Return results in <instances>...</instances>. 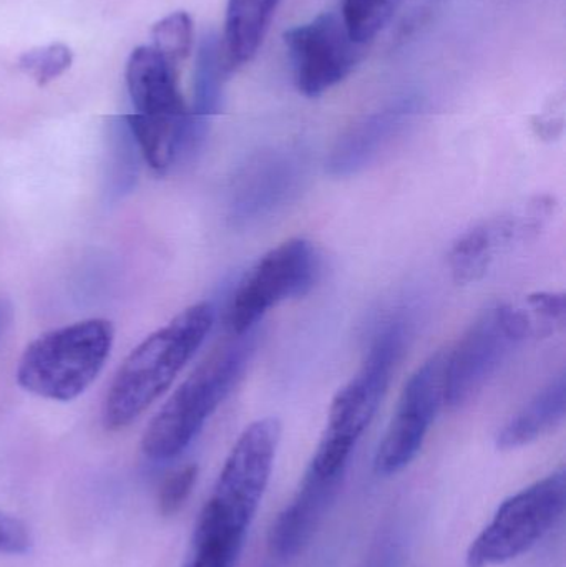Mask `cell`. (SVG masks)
<instances>
[{"label": "cell", "instance_id": "1", "mask_svg": "<svg viewBox=\"0 0 566 567\" xmlns=\"http://www.w3.org/2000/svg\"><path fill=\"white\" fill-rule=\"evenodd\" d=\"M215 322L212 303L186 307L150 333L116 370L102 406L106 430L119 432L138 420L175 382Z\"/></svg>", "mask_w": 566, "mask_h": 567}, {"label": "cell", "instance_id": "2", "mask_svg": "<svg viewBox=\"0 0 566 567\" xmlns=\"http://www.w3.org/2000/svg\"><path fill=\"white\" fill-rule=\"evenodd\" d=\"M279 439L276 419L256 420L239 435L199 515L193 546L238 558L268 488Z\"/></svg>", "mask_w": 566, "mask_h": 567}, {"label": "cell", "instance_id": "3", "mask_svg": "<svg viewBox=\"0 0 566 567\" xmlns=\"http://www.w3.org/2000/svg\"><path fill=\"white\" fill-rule=\"evenodd\" d=\"M411 330L409 317L395 316L375 332L361 369L332 400L325 433L308 470L344 478L352 452L371 425L392 373L404 357Z\"/></svg>", "mask_w": 566, "mask_h": 567}, {"label": "cell", "instance_id": "4", "mask_svg": "<svg viewBox=\"0 0 566 567\" xmlns=\"http://www.w3.org/2000/svg\"><path fill=\"white\" fill-rule=\"evenodd\" d=\"M253 332L209 353L153 416L142 439L145 456L175 458L198 436L209 416L241 379L255 350Z\"/></svg>", "mask_w": 566, "mask_h": 567}, {"label": "cell", "instance_id": "5", "mask_svg": "<svg viewBox=\"0 0 566 567\" xmlns=\"http://www.w3.org/2000/svg\"><path fill=\"white\" fill-rule=\"evenodd\" d=\"M178 72L152 45L133 50L126 63L133 113L125 116V123L140 155L155 172L169 168L192 142V115L179 90Z\"/></svg>", "mask_w": 566, "mask_h": 567}, {"label": "cell", "instance_id": "6", "mask_svg": "<svg viewBox=\"0 0 566 567\" xmlns=\"http://www.w3.org/2000/svg\"><path fill=\"white\" fill-rule=\"evenodd\" d=\"M115 329L86 319L49 330L29 343L17 365L20 389L52 402H72L95 382L112 352Z\"/></svg>", "mask_w": 566, "mask_h": 567}, {"label": "cell", "instance_id": "7", "mask_svg": "<svg viewBox=\"0 0 566 567\" xmlns=\"http://www.w3.org/2000/svg\"><path fill=\"white\" fill-rule=\"evenodd\" d=\"M532 337H537V329L524 306L497 303L481 313L454 349L445 352L444 405L461 409L475 399L512 352Z\"/></svg>", "mask_w": 566, "mask_h": 567}, {"label": "cell", "instance_id": "8", "mask_svg": "<svg viewBox=\"0 0 566 567\" xmlns=\"http://www.w3.org/2000/svg\"><path fill=\"white\" fill-rule=\"evenodd\" d=\"M566 506V473L557 470L502 503L472 542L469 567L505 565L531 551L560 522Z\"/></svg>", "mask_w": 566, "mask_h": 567}, {"label": "cell", "instance_id": "9", "mask_svg": "<svg viewBox=\"0 0 566 567\" xmlns=\"http://www.w3.org/2000/svg\"><path fill=\"white\" fill-rule=\"evenodd\" d=\"M322 261L316 246L296 238L272 248L243 276L226 309L233 337L253 332L256 323L285 300L302 297L316 286Z\"/></svg>", "mask_w": 566, "mask_h": 567}, {"label": "cell", "instance_id": "10", "mask_svg": "<svg viewBox=\"0 0 566 567\" xmlns=\"http://www.w3.org/2000/svg\"><path fill=\"white\" fill-rule=\"evenodd\" d=\"M292 82L301 95L318 99L344 82L366 55L339 12H322L282 33Z\"/></svg>", "mask_w": 566, "mask_h": 567}, {"label": "cell", "instance_id": "11", "mask_svg": "<svg viewBox=\"0 0 566 567\" xmlns=\"http://www.w3.org/2000/svg\"><path fill=\"white\" fill-rule=\"evenodd\" d=\"M445 352L425 360L405 382L398 410L375 453L378 475L392 476L408 468L424 445L429 430L444 405Z\"/></svg>", "mask_w": 566, "mask_h": 567}, {"label": "cell", "instance_id": "12", "mask_svg": "<svg viewBox=\"0 0 566 567\" xmlns=\"http://www.w3.org/2000/svg\"><path fill=\"white\" fill-rule=\"evenodd\" d=\"M309 165L296 148L256 153L233 179L231 218L236 225H258L298 198L308 182Z\"/></svg>", "mask_w": 566, "mask_h": 567}, {"label": "cell", "instance_id": "13", "mask_svg": "<svg viewBox=\"0 0 566 567\" xmlns=\"http://www.w3.org/2000/svg\"><path fill=\"white\" fill-rule=\"evenodd\" d=\"M554 199L541 196L522 212L485 219L462 233L449 249L447 266L452 279L459 286L484 279L502 252L541 233L554 215Z\"/></svg>", "mask_w": 566, "mask_h": 567}, {"label": "cell", "instance_id": "14", "mask_svg": "<svg viewBox=\"0 0 566 567\" xmlns=\"http://www.w3.org/2000/svg\"><path fill=\"white\" fill-rule=\"evenodd\" d=\"M414 115V102L402 100L359 120L332 148L329 173L346 178L362 172L401 135Z\"/></svg>", "mask_w": 566, "mask_h": 567}, {"label": "cell", "instance_id": "15", "mask_svg": "<svg viewBox=\"0 0 566 567\" xmlns=\"http://www.w3.org/2000/svg\"><path fill=\"white\" fill-rule=\"evenodd\" d=\"M341 483L339 476H322L306 470L295 498L272 523L269 532L272 555L289 559L308 545L338 496Z\"/></svg>", "mask_w": 566, "mask_h": 567}, {"label": "cell", "instance_id": "16", "mask_svg": "<svg viewBox=\"0 0 566 567\" xmlns=\"http://www.w3.org/2000/svg\"><path fill=\"white\" fill-rule=\"evenodd\" d=\"M444 0H344L341 16L356 42L369 45L385 30L408 39L432 19Z\"/></svg>", "mask_w": 566, "mask_h": 567}, {"label": "cell", "instance_id": "17", "mask_svg": "<svg viewBox=\"0 0 566 567\" xmlns=\"http://www.w3.org/2000/svg\"><path fill=\"white\" fill-rule=\"evenodd\" d=\"M281 0H228L222 52L228 72L251 62L265 42Z\"/></svg>", "mask_w": 566, "mask_h": 567}, {"label": "cell", "instance_id": "18", "mask_svg": "<svg viewBox=\"0 0 566 567\" xmlns=\"http://www.w3.org/2000/svg\"><path fill=\"white\" fill-rule=\"evenodd\" d=\"M565 413L566 382L562 373L508 420L498 432V450H515L537 442L564 422Z\"/></svg>", "mask_w": 566, "mask_h": 567}, {"label": "cell", "instance_id": "19", "mask_svg": "<svg viewBox=\"0 0 566 567\" xmlns=\"http://www.w3.org/2000/svg\"><path fill=\"white\" fill-rule=\"evenodd\" d=\"M226 73H228V69L223 59L222 40L209 33L202 40L198 56H196L193 106L189 109L193 132L199 143L205 138L209 120L216 115L222 105Z\"/></svg>", "mask_w": 566, "mask_h": 567}, {"label": "cell", "instance_id": "20", "mask_svg": "<svg viewBox=\"0 0 566 567\" xmlns=\"http://www.w3.org/2000/svg\"><path fill=\"white\" fill-rule=\"evenodd\" d=\"M152 37L153 49L179 70L192 52L193 37H195L192 17L182 10L169 13L155 23Z\"/></svg>", "mask_w": 566, "mask_h": 567}, {"label": "cell", "instance_id": "21", "mask_svg": "<svg viewBox=\"0 0 566 567\" xmlns=\"http://www.w3.org/2000/svg\"><path fill=\"white\" fill-rule=\"evenodd\" d=\"M73 53L65 43H49L35 47L20 55V70L27 73L37 85H47L62 76L72 66Z\"/></svg>", "mask_w": 566, "mask_h": 567}, {"label": "cell", "instance_id": "22", "mask_svg": "<svg viewBox=\"0 0 566 567\" xmlns=\"http://www.w3.org/2000/svg\"><path fill=\"white\" fill-rule=\"evenodd\" d=\"M525 309L532 317L537 337H548L565 327V293L537 292L525 300Z\"/></svg>", "mask_w": 566, "mask_h": 567}, {"label": "cell", "instance_id": "23", "mask_svg": "<svg viewBox=\"0 0 566 567\" xmlns=\"http://www.w3.org/2000/svg\"><path fill=\"white\" fill-rule=\"evenodd\" d=\"M408 528L399 519H392L385 528L379 533L364 567H399L405 555L408 546Z\"/></svg>", "mask_w": 566, "mask_h": 567}, {"label": "cell", "instance_id": "24", "mask_svg": "<svg viewBox=\"0 0 566 567\" xmlns=\"http://www.w3.org/2000/svg\"><path fill=\"white\" fill-rule=\"evenodd\" d=\"M196 478H198V466L196 465H186L178 472L172 473L159 488V512L165 516L176 515L192 495Z\"/></svg>", "mask_w": 566, "mask_h": 567}, {"label": "cell", "instance_id": "25", "mask_svg": "<svg viewBox=\"0 0 566 567\" xmlns=\"http://www.w3.org/2000/svg\"><path fill=\"white\" fill-rule=\"evenodd\" d=\"M30 533L22 522L0 513V555H22L29 551Z\"/></svg>", "mask_w": 566, "mask_h": 567}, {"label": "cell", "instance_id": "26", "mask_svg": "<svg viewBox=\"0 0 566 567\" xmlns=\"http://www.w3.org/2000/svg\"><path fill=\"white\" fill-rule=\"evenodd\" d=\"M534 126L538 135L544 136V138L552 140L560 135L562 130H564V100H562L557 109L550 106L547 112L542 113V115L535 120Z\"/></svg>", "mask_w": 566, "mask_h": 567}, {"label": "cell", "instance_id": "27", "mask_svg": "<svg viewBox=\"0 0 566 567\" xmlns=\"http://www.w3.org/2000/svg\"><path fill=\"white\" fill-rule=\"evenodd\" d=\"M185 567H229L226 566L225 563L219 561V559L213 558V556L202 555V553H193L189 556L188 563H186Z\"/></svg>", "mask_w": 566, "mask_h": 567}, {"label": "cell", "instance_id": "28", "mask_svg": "<svg viewBox=\"0 0 566 567\" xmlns=\"http://www.w3.org/2000/svg\"><path fill=\"white\" fill-rule=\"evenodd\" d=\"M10 316H12V307H10L9 300L0 297V339H2L7 326H9Z\"/></svg>", "mask_w": 566, "mask_h": 567}]
</instances>
